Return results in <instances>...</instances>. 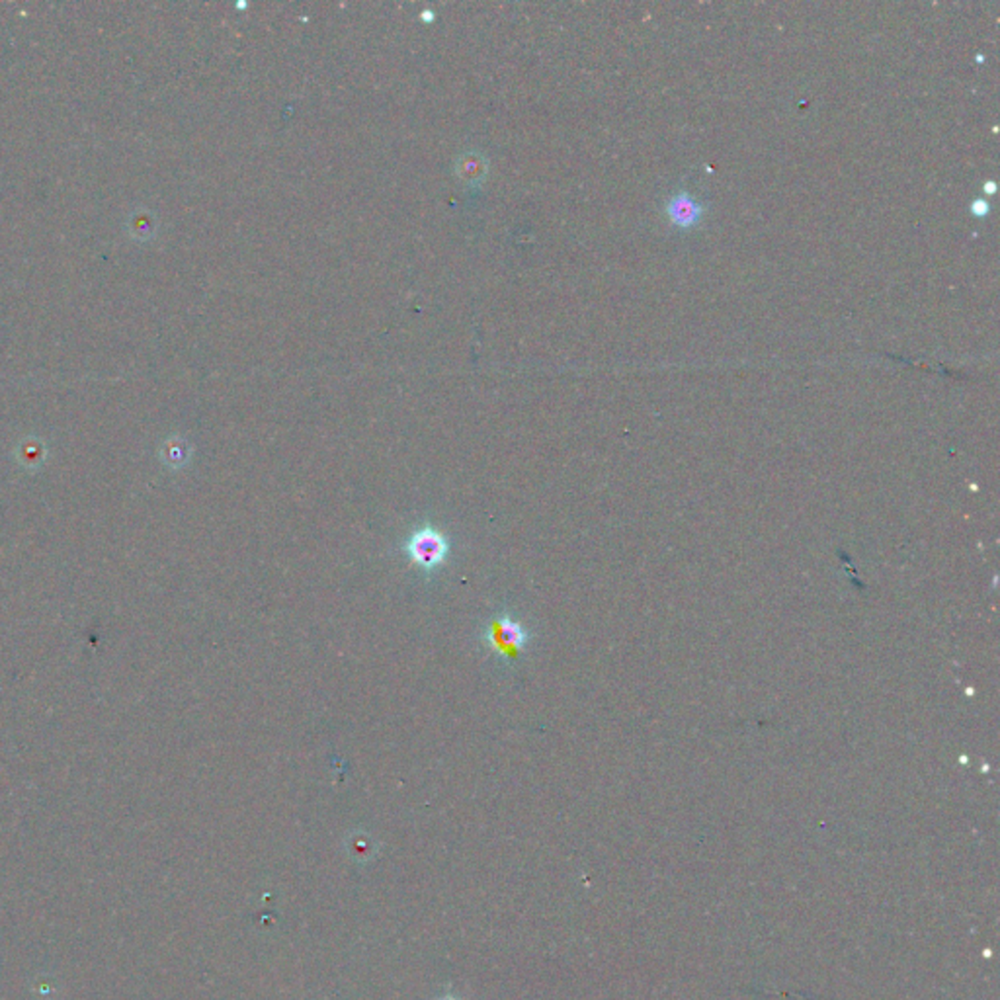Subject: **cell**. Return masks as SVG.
<instances>
[{
	"instance_id": "52a82bcc",
	"label": "cell",
	"mask_w": 1000,
	"mask_h": 1000,
	"mask_svg": "<svg viewBox=\"0 0 1000 1000\" xmlns=\"http://www.w3.org/2000/svg\"><path fill=\"white\" fill-rule=\"evenodd\" d=\"M440 1000H460V998H455V996H443V998H440Z\"/></svg>"
},
{
	"instance_id": "277c9868",
	"label": "cell",
	"mask_w": 1000,
	"mask_h": 1000,
	"mask_svg": "<svg viewBox=\"0 0 1000 1000\" xmlns=\"http://www.w3.org/2000/svg\"><path fill=\"white\" fill-rule=\"evenodd\" d=\"M666 215H669V219L676 227L690 229L700 224V219L703 215V207L700 205L698 200H693L692 193L680 192L669 203H666Z\"/></svg>"
},
{
	"instance_id": "7a4b0ae2",
	"label": "cell",
	"mask_w": 1000,
	"mask_h": 1000,
	"mask_svg": "<svg viewBox=\"0 0 1000 1000\" xmlns=\"http://www.w3.org/2000/svg\"><path fill=\"white\" fill-rule=\"evenodd\" d=\"M527 630L518 621H514L506 616L496 618L489 623L487 631H484L483 639L495 652L503 655L506 659H516L520 651L527 643Z\"/></svg>"
},
{
	"instance_id": "8992f818",
	"label": "cell",
	"mask_w": 1000,
	"mask_h": 1000,
	"mask_svg": "<svg viewBox=\"0 0 1000 1000\" xmlns=\"http://www.w3.org/2000/svg\"><path fill=\"white\" fill-rule=\"evenodd\" d=\"M983 190H984V193H995L996 192V182H993V180H991V182H984Z\"/></svg>"
},
{
	"instance_id": "6da1fadb",
	"label": "cell",
	"mask_w": 1000,
	"mask_h": 1000,
	"mask_svg": "<svg viewBox=\"0 0 1000 1000\" xmlns=\"http://www.w3.org/2000/svg\"><path fill=\"white\" fill-rule=\"evenodd\" d=\"M405 551L409 559L422 567L424 571H434L443 561L448 559L450 544L443 534H440L434 527H422V530L414 532L405 544Z\"/></svg>"
},
{
	"instance_id": "3957f363",
	"label": "cell",
	"mask_w": 1000,
	"mask_h": 1000,
	"mask_svg": "<svg viewBox=\"0 0 1000 1000\" xmlns=\"http://www.w3.org/2000/svg\"><path fill=\"white\" fill-rule=\"evenodd\" d=\"M455 178L467 188H479L489 174V161L477 149H467L453 162Z\"/></svg>"
},
{
	"instance_id": "5b68a950",
	"label": "cell",
	"mask_w": 1000,
	"mask_h": 1000,
	"mask_svg": "<svg viewBox=\"0 0 1000 1000\" xmlns=\"http://www.w3.org/2000/svg\"><path fill=\"white\" fill-rule=\"evenodd\" d=\"M991 212L989 207V202L987 200H974V203H971V214L977 215V217H987Z\"/></svg>"
}]
</instances>
